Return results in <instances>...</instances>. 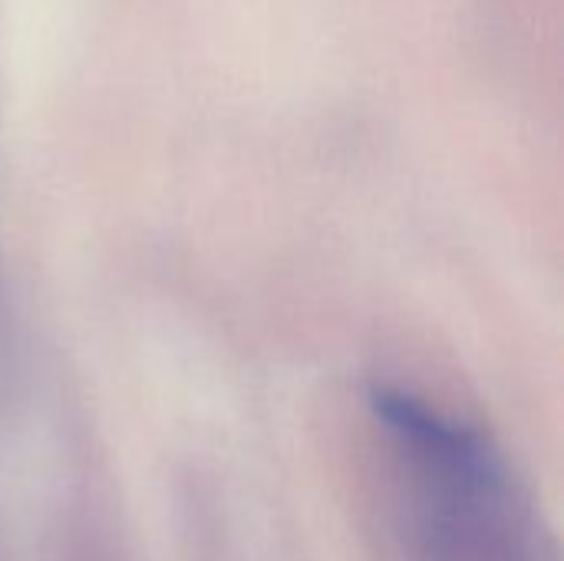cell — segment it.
Here are the masks:
<instances>
[{
	"label": "cell",
	"mask_w": 564,
	"mask_h": 561,
	"mask_svg": "<svg viewBox=\"0 0 564 561\" xmlns=\"http://www.w3.org/2000/svg\"><path fill=\"white\" fill-rule=\"evenodd\" d=\"M393 561H558V536L506 446L433 397L373 380L364 397Z\"/></svg>",
	"instance_id": "1"
},
{
	"label": "cell",
	"mask_w": 564,
	"mask_h": 561,
	"mask_svg": "<svg viewBox=\"0 0 564 561\" xmlns=\"http://www.w3.org/2000/svg\"><path fill=\"white\" fill-rule=\"evenodd\" d=\"M10 377H13V331H10L7 291H3V274H0V400L7 393Z\"/></svg>",
	"instance_id": "2"
}]
</instances>
